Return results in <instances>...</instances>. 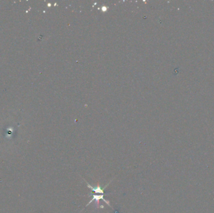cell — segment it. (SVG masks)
<instances>
[{
    "mask_svg": "<svg viewBox=\"0 0 214 213\" xmlns=\"http://www.w3.org/2000/svg\"><path fill=\"white\" fill-rule=\"evenodd\" d=\"M86 184H87V186H88V188H90L93 192H95V193H100V194H103L104 193V189H105L106 187H107V186H108L109 184L106 185L105 187L103 188L100 186V184H98L97 187H95V188L91 186V185L89 184L88 183H86Z\"/></svg>",
    "mask_w": 214,
    "mask_h": 213,
    "instance_id": "2",
    "label": "cell"
},
{
    "mask_svg": "<svg viewBox=\"0 0 214 213\" xmlns=\"http://www.w3.org/2000/svg\"><path fill=\"white\" fill-rule=\"evenodd\" d=\"M90 196H92L93 198H92V199L90 200V202H89L88 204H87L86 206H88V205H89L90 203H92V201H95V205H96V207H97V208H100V207L103 208V206H100V199H102V200H104V202H105L106 204H108V206H109L111 208H112V207L111 206V205H110V201H106V199H105L104 194H101V195H92V194H91Z\"/></svg>",
    "mask_w": 214,
    "mask_h": 213,
    "instance_id": "1",
    "label": "cell"
}]
</instances>
